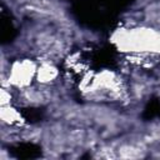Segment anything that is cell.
Instances as JSON below:
<instances>
[{
    "mask_svg": "<svg viewBox=\"0 0 160 160\" xmlns=\"http://www.w3.org/2000/svg\"><path fill=\"white\" fill-rule=\"evenodd\" d=\"M56 75H58L56 69L50 62H45L38 69V79H39V81H41L44 84L54 80L56 78Z\"/></svg>",
    "mask_w": 160,
    "mask_h": 160,
    "instance_id": "6da1fadb",
    "label": "cell"
}]
</instances>
